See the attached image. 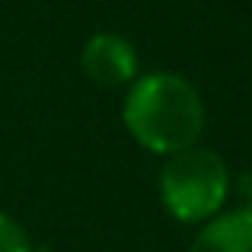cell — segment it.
Returning a JSON list of instances; mask_svg holds the SVG:
<instances>
[{
	"mask_svg": "<svg viewBox=\"0 0 252 252\" xmlns=\"http://www.w3.org/2000/svg\"><path fill=\"white\" fill-rule=\"evenodd\" d=\"M83 70L99 86H122L134 77L137 55L131 42L118 35H96L83 48Z\"/></svg>",
	"mask_w": 252,
	"mask_h": 252,
	"instance_id": "3",
	"label": "cell"
},
{
	"mask_svg": "<svg viewBox=\"0 0 252 252\" xmlns=\"http://www.w3.org/2000/svg\"><path fill=\"white\" fill-rule=\"evenodd\" d=\"M125 125L157 154H182L204 128V105L191 83L176 74L144 77L125 102Z\"/></svg>",
	"mask_w": 252,
	"mask_h": 252,
	"instance_id": "1",
	"label": "cell"
},
{
	"mask_svg": "<svg viewBox=\"0 0 252 252\" xmlns=\"http://www.w3.org/2000/svg\"><path fill=\"white\" fill-rule=\"evenodd\" d=\"M160 195L172 217L179 220H204L227 198V166L211 150L189 147L172 154L160 176Z\"/></svg>",
	"mask_w": 252,
	"mask_h": 252,
	"instance_id": "2",
	"label": "cell"
},
{
	"mask_svg": "<svg viewBox=\"0 0 252 252\" xmlns=\"http://www.w3.org/2000/svg\"><path fill=\"white\" fill-rule=\"evenodd\" d=\"M191 252H252V211H233L211 223L191 243Z\"/></svg>",
	"mask_w": 252,
	"mask_h": 252,
	"instance_id": "4",
	"label": "cell"
},
{
	"mask_svg": "<svg viewBox=\"0 0 252 252\" xmlns=\"http://www.w3.org/2000/svg\"><path fill=\"white\" fill-rule=\"evenodd\" d=\"M0 252H29V243H26L23 230L3 214H0Z\"/></svg>",
	"mask_w": 252,
	"mask_h": 252,
	"instance_id": "5",
	"label": "cell"
}]
</instances>
